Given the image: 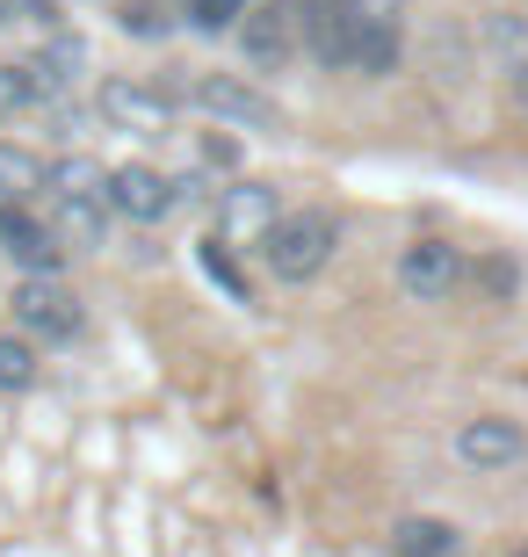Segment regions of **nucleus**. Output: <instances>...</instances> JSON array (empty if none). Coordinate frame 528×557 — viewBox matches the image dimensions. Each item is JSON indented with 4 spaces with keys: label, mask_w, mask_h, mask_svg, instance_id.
Segmentation results:
<instances>
[{
    "label": "nucleus",
    "mask_w": 528,
    "mask_h": 557,
    "mask_svg": "<svg viewBox=\"0 0 528 557\" xmlns=\"http://www.w3.org/2000/svg\"><path fill=\"white\" fill-rule=\"evenodd\" d=\"M44 182H51V166H44L29 145L0 138V203H37Z\"/></svg>",
    "instance_id": "nucleus-16"
},
{
    "label": "nucleus",
    "mask_w": 528,
    "mask_h": 557,
    "mask_svg": "<svg viewBox=\"0 0 528 557\" xmlns=\"http://www.w3.org/2000/svg\"><path fill=\"white\" fill-rule=\"evenodd\" d=\"M341 8L355 22V59H347V73L391 81L398 59H406V0H341Z\"/></svg>",
    "instance_id": "nucleus-2"
},
{
    "label": "nucleus",
    "mask_w": 528,
    "mask_h": 557,
    "mask_svg": "<svg viewBox=\"0 0 528 557\" xmlns=\"http://www.w3.org/2000/svg\"><path fill=\"white\" fill-rule=\"evenodd\" d=\"M44 196H59V203H109V166L87 160V152H65V160H51Z\"/></svg>",
    "instance_id": "nucleus-15"
},
{
    "label": "nucleus",
    "mask_w": 528,
    "mask_h": 557,
    "mask_svg": "<svg viewBox=\"0 0 528 557\" xmlns=\"http://www.w3.org/2000/svg\"><path fill=\"white\" fill-rule=\"evenodd\" d=\"M29 81H37V109H59L73 87H81V65H87V51H81V37H65V29H44V44L29 51Z\"/></svg>",
    "instance_id": "nucleus-13"
},
{
    "label": "nucleus",
    "mask_w": 528,
    "mask_h": 557,
    "mask_svg": "<svg viewBox=\"0 0 528 557\" xmlns=\"http://www.w3.org/2000/svg\"><path fill=\"white\" fill-rule=\"evenodd\" d=\"M123 29H131V37H167V15L152 0H123Z\"/></svg>",
    "instance_id": "nucleus-23"
},
{
    "label": "nucleus",
    "mask_w": 528,
    "mask_h": 557,
    "mask_svg": "<svg viewBox=\"0 0 528 557\" xmlns=\"http://www.w3.org/2000/svg\"><path fill=\"white\" fill-rule=\"evenodd\" d=\"M333 253H341V218L333 210H283L261 239V261L275 283H319Z\"/></svg>",
    "instance_id": "nucleus-1"
},
{
    "label": "nucleus",
    "mask_w": 528,
    "mask_h": 557,
    "mask_svg": "<svg viewBox=\"0 0 528 557\" xmlns=\"http://www.w3.org/2000/svg\"><path fill=\"white\" fill-rule=\"evenodd\" d=\"M470 283L486 289L492 305H514V297H521V261H514V253H478V261H470Z\"/></svg>",
    "instance_id": "nucleus-17"
},
{
    "label": "nucleus",
    "mask_w": 528,
    "mask_h": 557,
    "mask_svg": "<svg viewBox=\"0 0 528 557\" xmlns=\"http://www.w3.org/2000/svg\"><path fill=\"white\" fill-rule=\"evenodd\" d=\"M492 51H500V59H507V73L514 65H528V15H492Z\"/></svg>",
    "instance_id": "nucleus-21"
},
{
    "label": "nucleus",
    "mask_w": 528,
    "mask_h": 557,
    "mask_svg": "<svg viewBox=\"0 0 528 557\" xmlns=\"http://www.w3.org/2000/svg\"><path fill=\"white\" fill-rule=\"evenodd\" d=\"M188 102L204 109V116H218V124H232V131H283L275 95H261V87L240 81V73H196V81H188Z\"/></svg>",
    "instance_id": "nucleus-6"
},
{
    "label": "nucleus",
    "mask_w": 528,
    "mask_h": 557,
    "mask_svg": "<svg viewBox=\"0 0 528 557\" xmlns=\"http://www.w3.org/2000/svg\"><path fill=\"white\" fill-rule=\"evenodd\" d=\"M182 196L188 188L174 182V174H160V166H145V160L109 166V210L131 218V225H167V218L182 210Z\"/></svg>",
    "instance_id": "nucleus-7"
},
{
    "label": "nucleus",
    "mask_w": 528,
    "mask_h": 557,
    "mask_svg": "<svg viewBox=\"0 0 528 557\" xmlns=\"http://www.w3.org/2000/svg\"><path fill=\"white\" fill-rule=\"evenodd\" d=\"M95 116H102L109 131H131V138H160V131L174 124V95L116 73V81H102V95H95Z\"/></svg>",
    "instance_id": "nucleus-8"
},
{
    "label": "nucleus",
    "mask_w": 528,
    "mask_h": 557,
    "mask_svg": "<svg viewBox=\"0 0 528 557\" xmlns=\"http://www.w3.org/2000/svg\"><path fill=\"white\" fill-rule=\"evenodd\" d=\"M464 283H470V261H464V247H456V239L427 232V239L398 247V289H406L413 305H449Z\"/></svg>",
    "instance_id": "nucleus-4"
},
{
    "label": "nucleus",
    "mask_w": 528,
    "mask_h": 557,
    "mask_svg": "<svg viewBox=\"0 0 528 557\" xmlns=\"http://www.w3.org/2000/svg\"><path fill=\"white\" fill-rule=\"evenodd\" d=\"M391 557H464V529L442 515H406L391 521Z\"/></svg>",
    "instance_id": "nucleus-14"
},
{
    "label": "nucleus",
    "mask_w": 528,
    "mask_h": 557,
    "mask_svg": "<svg viewBox=\"0 0 528 557\" xmlns=\"http://www.w3.org/2000/svg\"><path fill=\"white\" fill-rule=\"evenodd\" d=\"M29 384H37V348L0 333V392H29Z\"/></svg>",
    "instance_id": "nucleus-18"
},
{
    "label": "nucleus",
    "mask_w": 528,
    "mask_h": 557,
    "mask_svg": "<svg viewBox=\"0 0 528 557\" xmlns=\"http://www.w3.org/2000/svg\"><path fill=\"white\" fill-rule=\"evenodd\" d=\"M240 51L246 65H261V73H275V65H290L297 51H305V37H297V0H254L240 15Z\"/></svg>",
    "instance_id": "nucleus-9"
},
{
    "label": "nucleus",
    "mask_w": 528,
    "mask_h": 557,
    "mask_svg": "<svg viewBox=\"0 0 528 557\" xmlns=\"http://www.w3.org/2000/svg\"><path fill=\"white\" fill-rule=\"evenodd\" d=\"M22 109H37V81L22 59H8L0 65V116H22Z\"/></svg>",
    "instance_id": "nucleus-20"
},
{
    "label": "nucleus",
    "mask_w": 528,
    "mask_h": 557,
    "mask_svg": "<svg viewBox=\"0 0 528 557\" xmlns=\"http://www.w3.org/2000/svg\"><path fill=\"white\" fill-rule=\"evenodd\" d=\"M210 218H218V239H224V247H261L268 225L283 218V196H275L268 182H232V188H218Z\"/></svg>",
    "instance_id": "nucleus-10"
},
{
    "label": "nucleus",
    "mask_w": 528,
    "mask_h": 557,
    "mask_svg": "<svg viewBox=\"0 0 528 557\" xmlns=\"http://www.w3.org/2000/svg\"><path fill=\"white\" fill-rule=\"evenodd\" d=\"M246 8H254V0H188V22H196L204 37H218V29H240Z\"/></svg>",
    "instance_id": "nucleus-22"
},
{
    "label": "nucleus",
    "mask_w": 528,
    "mask_h": 557,
    "mask_svg": "<svg viewBox=\"0 0 528 557\" xmlns=\"http://www.w3.org/2000/svg\"><path fill=\"white\" fill-rule=\"evenodd\" d=\"M507 557H528V543H521V550H507Z\"/></svg>",
    "instance_id": "nucleus-25"
},
{
    "label": "nucleus",
    "mask_w": 528,
    "mask_h": 557,
    "mask_svg": "<svg viewBox=\"0 0 528 557\" xmlns=\"http://www.w3.org/2000/svg\"><path fill=\"white\" fill-rule=\"evenodd\" d=\"M15 326L29 333V341H44V348H65V341L87 333V305L59 275H22L15 283Z\"/></svg>",
    "instance_id": "nucleus-3"
},
{
    "label": "nucleus",
    "mask_w": 528,
    "mask_h": 557,
    "mask_svg": "<svg viewBox=\"0 0 528 557\" xmlns=\"http://www.w3.org/2000/svg\"><path fill=\"white\" fill-rule=\"evenodd\" d=\"M297 37H305V59L326 73H347L355 59V22L341 0H297Z\"/></svg>",
    "instance_id": "nucleus-11"
},
{
    "label": "nucleus",
    "mask_w": 528,
    "mask_h": 557,
    "mask_svg": "<svg viewBox=\"0 0 528 557\" xmlns=\"http://www.w3.org/2000/svg\"><path fill=\"white\" fill-rule=\"evenodd\" d=\"M528 456V428L521 420H500V413H478L456 428V463H470V471H507V463H521Z\"/></svg>",
    "instance_id": "nucleus-12"
},
{
    "label": "nucleus",
    "mask_w": 528,
    "mask_h": 557,
    "mask_svg": "<svg viewBox=\"0 0 528 557\" xmlns=\"http://www.w3.org/2000/svg\"><path fill=\"white\" fill-rule=\"evenodd\" d=\"M0 253H8L22 275H59L73 247H65V232L51 225V210H37V203H0Z\"/></svg>",
    "instance_id": "nucleus-5"
},
{
    "label": "nucleus",
    "mask_w": 528,
    "mask_h": 557,
    "mask_svg": "<svg viewBox=\"0 0 528 557\" xmlns=\"http://www.w3.org/2000/svg\"><path fill=\"white\" fill-rule=\"evenodd\" d=\"M204 275H210V283H224V297H232V305H246V297H254V289H246V275L232 269V247H224L218 232L204 239Z\"/></svg>",
    "instance_id": "nucleus-19"
},
{
    "label": "nucleus",
    "mask_w": 528,
    "mask_h": 557,
    "mask_svg": "<svg viewBox=\"0 0 528 557\" xmlns=\"http://www.w3.org/2000/svg\"><path fill=\"white\" fill-rule=\"evenodd\" d=\"M514 109L528 116V65H514Z\"/></svg>",
    "instance_id": "nucleus-24"
}]
</instances>
